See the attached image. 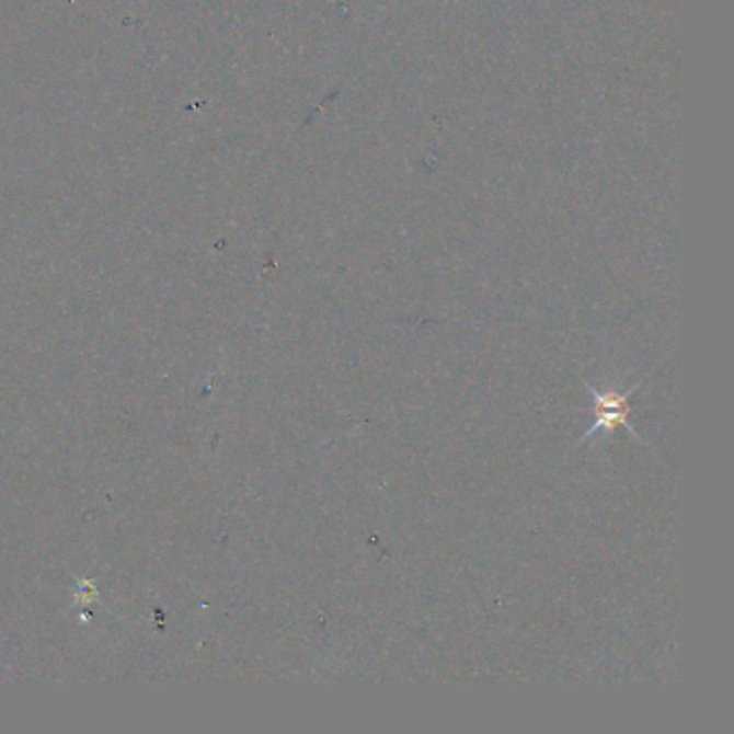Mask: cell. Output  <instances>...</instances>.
Here are the masks:
<instances>
[{"mask_svg": "<svg viewBox=\"0 0 734 734\" xmlns=\"http://www.w3.org/2000/svg\"><path fill=\"white\" fill-rule=\"evenodd\" d=\"M595 403L599 405V416L595 423V431L599 428H613L618 425H627V394H618V392H608V394H595Z\"/></svg>", "mask_w": 734, "mask_h": 734, "instance_id": "cell-1", "label": "cell"}]
</instances>
